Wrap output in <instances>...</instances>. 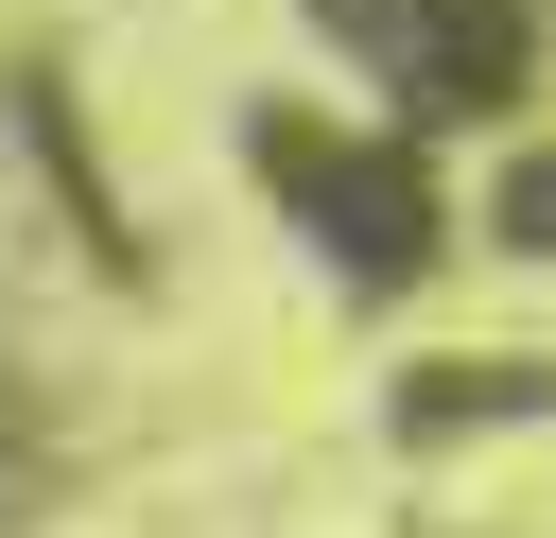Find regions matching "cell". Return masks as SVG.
Segmentation results:
<instances>
[{
	"mask_svg": "<svg viewBox=\"0 0 556 538\" xmlns=\"http://www.w3.org/2000/svg\"><path fill=\"white\" fill-rule=\"evenodd\" d=\"M504 226H521V243H556V156H521V174H504Z\"/></svg>",
	"mask_w": 556,
	"mask_h": 538,
	"instance_id": "cell-1",
	"label": "cell"
}]
</instances>
